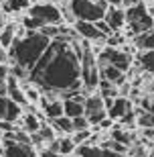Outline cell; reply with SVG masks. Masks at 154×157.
<instances>
[{"instance_id":"obj_1","label":"cell","mask_w":154,"mask_h":157,"mask_svg":"<svg viewBox=\"0 0 154 157\" xmlns=\"http://www.w3.org/2000/svg\"><path fill=\"white\" fill-rule=\"evenodd\" d=\"M77 37V35H75ZM75 37H57L53 39L43 53V57L29 71L30 84L55 96L73 98L79 94L81 86V63L73 51Z\"/></svg>"},{"instance_id":"obj_2","label":"cell","mask_w":154,"mask_h":157,"mask_svg":"<svg viewBox=\"0 0 154 157\" xmlns=\"http://www.w3.org/2000/svg\"><path fill=\"white\" fill-rule=\"evenodd\" d=\"M51 39H47L45 35H41L39 31L37 33H29L23 39H16L12 43V47L8 49V55H10L12 63L20 65L24 70H33L34 63L43 57V53L47 51Z\"/></svg>"},{"instance_id":"obj_3","label":"cell","mask_w":154,"mask_h":157,"mask_svg":"<svg viewBox=\"0 0 154 157\" xmlns=\"http://www.w3.org/2000/svg\"><path fill=\"white\" fill-rule=\"evenodd\" d=\"M67 6L75 21H89V23L102 21L106 17V10L109 8L108 0H69Z\"/></svg>"},{"instance_id":"obj_4","label":"cell","mask_w":154,"mask_h":157,"mask_svg":"<svg viewBox=\"0 0 154 157\" xmlns=\"http://www.w3.org/2000/svg\"><path fill=\"white\" fill-rule=\"evenodd\" d=\"M81 86L85 92H93L99 84V61L97 55L93 53V49L87 45V41L83 43V53H81Z\"/></svg>"},{"instance_id":"obj_5","label":"cell","mask_w":154,"mask_h":157,"mask_svg":"<svg viewBox=\"0 0 154 157\" xmlns=\"http://www.w3.org/2000/svg\"><path fill=\"white\" fill-rule=\"evenodd\" d=\"M126 25H128V31H130L132 37H138L146 33V31L154 29V17L148 12L146 4L142 2H136L126 8Z\"/></svg>"},{"instance_id":"obj_6","label":"cell","mask_w":154,"mask_h":157,"mask_svg":"<svg viewBox=\"0 0 154 157\" xmlns=\"http://www.w3.org/2000/svg\"><path fill=\"white\" fill-rule=\"evenodd\" d=\"M97 61L99 65H114L118 70L122 71H128L132 65V55L128 51H120V49H116V47H106L99 55H97Z\"/></svg>"},{"instance_id":"obj_7","label":"cell","mask_w":154,"mask_h":157,"mask_svg":"<svg viewBox=\"0 0 154 157\" xmlns=\"http://www.w3.org/2000/svg\"><path fill=\"white\" fill-rule=\"evenodd\" d=\"M29 14H30V17H34V18H39L41 23H43V27H45V25H59V23H63L61 10H59L57 6L49 4V2L33 4L29 8Z\"/></svg>"},{"instance_id":"obj_8","label":"cell","mask_w":154,"mask_h":157,"mask_svg":"<svg viewBox=\"0 0 154 157\" xmlns=\"http://www.w3.org/2000/svg\"><path fill=\"white\" fill-rule=\"evenodd\" d=\"M20 117H23V106L10 100L8 96H0V121L14 124Z\"/></svg>"},{"instance_id":"obj_9","label":"cell","mask_w":154,"mask_h":157,"mask_svg":"<svg viewBox=\"0 0 154 157\" xmlns=\"http://www.w3.org/2000/svg\"><path fill=\"white\" fill-rule=\"evenodd\" d=\"M75 33L77 37H81L83 41H103L106 37L102 35V31L97 29L95 23H89V21H75Z\"/></svg>"},{"instance_id":"obj_10","label":"cell","mask_w":154,"mask_h":157,"mask_svg":"<svg viewBox=\"0 0 154 157\" xmlns=\"http://www.w3.org/2000/svg\"><path fill=\"white\" fill-rule=\"evenodd\" d=\"M106 110H108V117L112 121H118L126 114V112L132 110V102L124 96L120 98H112V100H106Z\"/></svg>"},{"instance_id":"obj_11","label":"cell","mask_w":154,"mask_h":157,"mask_svg":"<svg viewBox=\"0 0 154 157\" xmlns=\"http://www.w3.org/2000/svg\"><path fill=\"white\" fill-rule=\"evenodd\" d=\"M2 157H37L30 143H4Z\"/></svg>"},{"instance_id":"obj_12","label":"cell","mask_w":154,"mask_h":157,"mask_svg":"<svg viewBox=\"0 0 154 157\" xmlns=\"http://www.w3.org/2000/svg\"><path fill=\"white\" fill-rule=\"evenodd\" d=\"M103 21L114 29V33H118V31L126 25V10H122L120 6H109L108 10H106Z\"/></svg>"},{"instance_id":"obj_13","label":"cell","mask_w":154,"mask_h":157,"mask_svg":"<svg viewBox=\"0 0 154 157\" xmlns=\"http://www.w3.org/2000/svg\"><path fill=\"white\" fill-rule=\"evenodd\" d=\"M99 78L112 82L114 86L120 88L122 84L126 82V71H122V70H118V67H114V65L106 63V65H99Z\"/></svg>"},{"instance_id":"obj_14","label":"cell","mask_w":154,"mask_h":157,"mask_svg":"<svg viewBox=\"0 0 154 157\" xmlns=\"http://www.w3.org/2000/svg\"><path fill=\"white\" fill-rule=\"evenodd\" d=\"M41 106H43V110H45V117L49 118V121H53V118L57 117H63L65 112H63V102L61 98H41Z\"/></svg>"},{"instance_id":"obj_15","label":"cell","mask_w":154,"mask_h":157,"mask_svg":"<svg viewBox=\"0 0 154 157\" xmlns=\"http://www.w3.org/2000/svg\"><path fill=\"white\" fill-rule=\"evenodd\" d=\"M63 112H65V117L75 118L85 114V108H83V102H79L77 98H65L63 100Z\"/></svg>"},{"instance_id":"obj_16","label":"cell","mask_w":154,"mask_h":157,"mask_svg":"<svg viewBox=\"0 0 154 157\" xmlns=\"http://www.w3.org/2000/svg\"><path fill=\"white\" fill-rule=\"evenodd\" d=\"M134 45L138 51H154V29L134 37Z\"/></svg>"},{"instance_id":"obj_17","label":"cell","mask_w":154,"mask_h":157,"mask_svg":"<svg viewBox=\"0 0 154 157\" xmlns=\"http://www.w3.org/2000/svg\"><path fill=\"white\" fill-rule=\"evenodd\" d=\"M83 108H85V117L87 114H93V112L106 110V100L102 96H93V94H87L85 102H83Z\"/></svg>"},{"instance_id":"obj_18","label":"cell","mask_w":154,"mask_h":157,"mask_svg":"<svg viewBox=\"0 0 154 157\" xmlns=\"http://www.w3.org/2000/svg\"><path fill=\"white\" fill-rule=\"evenodd\" d=\"M14 41H16V27L14 25H4L0 29V47L2 49H10Z\"/></svg>"},{"instance_id":"obj_19","label":"cell","mask_w":154,"mask_h":157,"mask_svg":"<svg viewBox=\"0 0 154 157\" xmlns=\"http://www.w3.org/2000/svg\"><path fill=\"white\" fill-rule=\"evenodd\" d=\"M97 88H99V96H102L103 100H112V98H118V96H120L118 86H114V84L108 82V80H99Z\"/></svg>"},{"instance_id":"obj_20","label":"cell","mask_w":154,"mask_h":157,"mask_svg":"<svg viewBox=\"0 0 154 157\" xmlns=\"http://www.w3.org/2000/svg\"><path fill=\"white\" fill-rule=\"evenodd\" d=\"M23 131H27L29 135H33V133H37L41 128V121H39V117L34 114V112H27V114H23Z\"/></svg>"},{"instance_id":"obj_21","label":"cell","mask_w":154,"mask_h":157,"mask_svg":"<svg viewBox=\"0 0 154 157\" xmlns=\"http://www.w3.org/2000/svg\"><path fill=\"white\" fill-rule=\"evenodd\" d=\"M109 139H114V141H118V143H122V145L130 147L132 143H134V135H132L130 131L122 128V127H114V128H112V137H109Z\"/></svg>"},{"instance_id":"obj_22","label":"cell","mask_w":154,"mask_h":157,"mask_svg":"<svg viewBox=\"0 0 154 157\" xmlns=\"http://www.w3.org/2000/svg\"><path fill=\"white\" fill-rule=\"evenodd\" d=\"M51 127L57 131V133H73V121L69 117H57L51 121Z\"/></svg>"},{"instance_id":"obj_23","label":"cell","mask_w":154,"mask_h":157,"mask_svg":"<svg viewBox=\"0 0 154 157\" xmlns=\"http://www.w3.org/2000/svg\"><path fill=\"white\" fill-rule=\"evenodd\" d=\"M136 124L142 128H154V112L144 110V108L136 110Z\"/></svg>"},{"instance_id":"obj_24","label":"cell","mask_w":154,"mask_h":157,"mask_svg":"<svg viewBox=\"0 0 154 157\" xmlns=\"http://www.w3.org/2000/svg\"><path fill=\"white\" fill-rule=\"evenodd\" d=\"M138 65H140L144 71L154 74V51H140V55H138Z\"/></svg>"},{"instance_id":"obj_25","label":"cell","mask_w":154,"mask_h":157,"mask_svg":"<svg viewBox=\"0 0 154 157\" xmlns=\"http://www.w3.org/2000/svg\"><path fill=\"white\" fill-rule=\"evenodd\" d=\"M57 145H59V155H61V157L71 155V153L77 149V145L73 143L71 137H61V139H57Z\"/></svg>"},{"instance_id":"obj_26","label":"cell","mask_w":154,"mask_h":157,"mask_svg":"<svg viewBox=\"0 0 154 157\" xmlns=\"http://www.w3.org/2000/svg\"><path fill=\"white\" fill-rule=\"evenodd\" d=\"M2 6L6 12H18L24 8H30V0H6Z\"/></svg>"},{"instance_id":"obj_27","label":"cell","mask_w":154,"mask_h":157,"mask_svg":"<svg viewBox=\"0 0 154 157\" xmlns=\"http://www.w3.org/2000/svg\"><path fill=\"white\" fill-rule=\"evenodd\" d=\"M41 137V141H43V145H49V143H53L55 141V128L51 127V124H41V128L37 131Z\"/></svg>"},{"instance_id":"obj_28","label":"cell","mask_w":154,"mask_h":157,"mask_svg":"<svg viewBox=\"0 0 154 157\" xmlns=\"http://www.w3.org/2000/svg\"><path fill=\"white\" fill-rule=\"evenodd\" d=\"M77 157H102V147L81 145L77 147Z\"/></svg>"},{"instance_id":"obj_29","label":"cell","mask_w":154,"mask_h":157,"mask_svg":"<svg viewBox=\"0 0 154 157\" xmlns=\"http://www.w3.org/2000/svg\"><path fill=\"white\" fill-rule=\"evenodd\" d=\"M73 143L77 147H81V145H89V139H91V131L89 128H85V131H75L73 133Z\"/></svg>"},{"instance_id":"obj_30","label":"cell","mask_w":154,"mask_h":157,"mask_svg":"<svg viewBox=\"0 0 154 157\" xmlns=\"http://www.w3.org/2000/svg\"><path fill=\"white\" fill-rule=\"evenodd\" d=\"M23 27L29 31V33H37V31L43 27V23H41L39 18H34V17H30V14H27V17L23 18Z\"/></svg>"},{"instance_id":"obj_31","label":"cell","mask_w":154,"mask_h":157,"mask_svg":"<svg viewBox=\"0 0 154 157\" xmlns=\"http://www.w3.org/2000/svg\"><path fill=\"white\" fill-rule=\"evenodd\" d=\"M103 149H109V151H114V153H122V155L128 153V145H122V143H118V141H114V139H109L108 143H103Z\"/></svg>"},{"instance_id":"obj_32","label":"cell","mask_w":154,"mask_h":157,"mask_svg":"<svg viewBox=\"0 0 154 157\" xmlns=\"http://www.w3.org/2000/svg\"><path fill=\"white\" fill-rule=\"evenodd\" d=\"M71 121H73V133L75 131H85V128H89V121H87L85 114L75 117V118H71Z\"/></svg>"},{"instance_id":"obj_33","label":"cell","mask_w":154,"mask_h":157,"mask_svg":"<svg viewBox=\"0 0 154 157\" xmlns=\"http://www.w3.org/2000/svg\"><path fill=\"white\" fill-rule=\"evenodd\" d=\"M106 117H108V110H99V112H93V114H87V121H89V124H95L97 127Z\"/></svg>"},{"instance_id":"obj_34","label":"cell","mask_w":154,"mask_h":157,"mask_svg":"<svg viewBox=\"0 0 154 157\" xmlns=\"http://www.w3.org/2000/svg\"><path fill=\"white\" fill-rule=\"evenodd\" d=\"M95 25H97V29L102 31V35H103V37H112V35H114V29H112V27H109V25L106 23L103 18H102V21H97Z\"/></svg>"},{"instance_id":"obj_35","label":"cell","mask_w":154,"mask_h":157,"mask_svg":"<svg viewBox=\"0 0 154 157\" xmlns=\"http://www.w3.org/2000/svg\"><path fill=\"white\" fill-rule=\"evenodd\" d=\"M136 2H140V0H108L109 6H122V4H124L126 8L132 6V4H136Z\"/></svg>"},{"instance_id":"obj_36","label":"cell","mask_w":154,"mask_h":157,"mask_svg":"<svg viewBox=\"0 0 154 157\" xmlns=\"http://www.w3.org/2000/svg\"><path fill=\"white\" fill-rule=\"evenodd\" d=\"M8 76H10V70H8L4 63H0V86H4V84H6Z\"/></svg>"},{"instance_id":"obj_37","label":"cell","mask_w":154,"mask_h":157,"mask_svg":"<svg viewBox=\"0 0 154 157\" xmlns=\"http://www.w3.org/2000/svg\"><path fill=\"white\" fill-rule=\"evenodd\" d=\"M142 108H144V110L154 112V94L150 96V98H144V100H142Z\"/></svg>"},{"instance_id":"obj_38","label":"cell","mask_w":154,"mask_h":157,"mask_svg":"<svg viewBox=\"0 0 154 157\" xmlns=\"http://www.w3.org/2000/svg\"><path fill=\"white\" fill-rule=\"evenodd\" d=\"M39 157H61L57 151H53V149H49V147H45L43 151H41V155Z\"/></svg>"},{"instance_id":"obj_39","label":"cell","mask_w":154,"mask_h":157,"mask_svg":"<svg viewBox=\"0 0 154 157\" xmlns=\"http://www.w3.org/2000/svg\"><path fill=\"white\" fill-rule=\"evenodd\" d=\"M102 157H128V155H122V153H114L109 149H103L102 147Z\"/></svg>"},{"instance_id":"obj_40","label":"cell","mask_w":154,"mask_h":157,"mask_svg":"<svg viewBox=\"0 0 154 157\" xmlns=\"http://www.w3.org/2000/svg\"><path fill=\"white\" fill-rule=\"evenodd\" d=\"M6 59V53H4V49H2V47H0V63H2V61H4Z\"/></svg>"},{"instance_id":"obj_41","label":"cell","mask_w":154,"mask_h":157,"mask_svg":"<svg viewBox=\"0 0 154 157\" xmlns=\"http://www.w3.org/2000/svg\"><path fill=\"white\" fill-rule=\"evenodd\" d=\"M148 157H154V143L150 145V151H148Z\"/></svg>"},{"instance_id":"obj_42","label":"cell","mask_w":154,"mask_h":157,"mask_svg":"<svg viewBox=\"0 0 154 157\" xmlns=\"http://www.w3.org/2000/svg\"><path fill=\"white\" fill-rule=\"evenodd\" d=\"M2 27H4V17L0 14V29H2Z\"/></svg>"},{"instance_id":"obj_43","label":"cell","mask_w":154,"mask_h":157,"mask_svg":"<svg viewBox=\"0 0 154 157\" xmlns=\"http://www.w3.org/2000/svg\"><path fill=\"white\" fill-rule=\"evenodd\" d=\"M2 139H4V133H0V143H2Z\"/></svg>"},{"instance_id":"obj_44","label":"cell","mask_w":154,"mask_h":157,"mask_svg":"<svg viewBox=\"0 0 154 157\" xmlns=\"http://www.w3.org/2000/svg\"><path fill=\"white\" fill-rule=\"evenodd\" d=\"M4 2H6V0H0V4H4Z\"/></svg>"},{"instance_id":"obj_45","label":"cell","mask_w":154,"mask_h":157,"mask_svg":"<svg viewBox=\"0 0 154 157\" xmlns=\"http://www.w3.org/2000/svg\"><path fill=\"white\" fill-rule=\"evenodd\" d=\"M152 2H154V0H152Z\"/></svg>"}]
</instances>
